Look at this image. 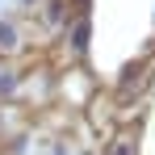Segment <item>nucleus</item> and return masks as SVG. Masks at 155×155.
<instances>
[{
  "instance_id": "obj_3",
  "label": "nucleus",
  "mask_w": 155,
  "mask_h": 155,
  "mask_svg": "<svg viewBox=\"0 0 155 155\" xmlns=\"http://www.w3.org/2000/svg\"><path fill=\"white\" fill-rule=\"evenodd\" d=\"M117 155H130V147H126V143H122V147H117Z\"/></svg>"
},
{
  "instance_id": "obj_1",
  "label": "nucleus",
  "mask_w": 155,
  "mask_h": 155,
  "mask_svg": "<svg viewBox=\"0 0 155 155\" xmlns=\"http://www.w3.org/2000/svg\"><path fill=\"white\" fill-rule=\"evenodd\" d=\"M84 42H88V25H76V46L84 51Z\"/></svg>"
},
{
  "instance_id": "obj_2",
  "label": "nucleus",
  "mask_w": 155,
  "mask_h": 155,
  "mask_svg": "<svg viewBox=\"0 0 155 155\" xmlns=\"http://www.w3.org/2000/svg\"><path fill=\"white\" fill-rule=\"evenodd\" d=\"M0 46H13V29L8 25H0Z\"/></svg>"
},
{
  "instance_id": "obj_4",
  "label": "nucleus",
  "mask_w": 155,
  "mask_h": 155,
  "mask_svg": "<svg viewBox=\"0 0 155 155\" xmlns=\"http://www.w3.org/2000/svg\"><path fill=\"white\" fill-rule=\"evenodd\" d=\"M54 155H63V151H54Z\"/></svg>"
}]
</instances>
